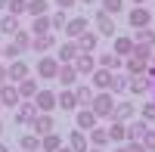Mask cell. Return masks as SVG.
Here are the masks:
<instances>
[{"instance_id":"44dd1931","label":"cell","mask_w":155,"mask_h":152,"mask_svg":"<svg viewBox=\"0 0 155 152\" xmlns=\"http://www.w3.org/2000/svg\"><path fill=\"white\" fill-rule=\"evenodd\" d=\"M134 44H140V47H152V50H155V25L134 28Z\"/></svg>"},{"instance_id":"bcb514c9","label":"cell","mask_w":155,"mask_h":152,"mask_svg":"<svg viewBox=\"0 0 155 152\" xmlns=\"http://www.w3.org/2000/svg\"><path fill=\"white\" fill-rule=\"evenodd\" d=\"M6 81H9V78H6V65H0V87H3Z\"/></svg>"},{"instance_id":"e575fe53","label":"cell","mask_w":155,"mask_h":152,"mask_svg":"<svg viewBox=\"0 0 155 152\" xmlns=\"http://www.w3.org/2000/svg\"><path fill=\"white\" fill-rule=\"evenodd\" d=\"M19 149H22V152H41V137L25 134L22 140H19Z\"/></svg>"},{"instance_id":"7bdbcfd3","label":"cell","mask_w":155,"mask_h":152,"mask_svg":"<svg viewBox=\"0 0 155 152\" xmlns=\"http://www.w3.org/2000/svg\"><path fill=\"white\" fill-rule=\"evenodd\" d=\"M25 9H28V0H9V6H6V12H12V16H22Z\"/></svg>"},{"instance_id":"d6a6232c","label":"cell","mask_w":155,"mask_h":152,"mask_svg":"<svg viewBox=\"0 0 155 152\" xmlns=\"http://www.w3.org/2000/svg\"><path fill=\"white\" fill-rule=\"evenodd\" d=\"M59 146H65V140L53 131V134H47V137H41V152H56Z\"/></svg>"},{"instance_id":"816d5d0a","label":"cell","mask_w":155,"mask_h":152,"mask_svg":"<svg viewBox=\"0 0 155 152\" xmlns=\"http://www.w3.org/2000/svg\"><path fill=\"white\" fill-rule=\"evenodd\" d=\"M87 152H106V149H96V146H90V149H87Z\"/></svg>"},{"instance_id":"d590c367","label":"cell","mask_w":155,"mask_h":152,"mask_svg":"<svg viewBox=\"0 0 155 152\" xmlns=\"http://www.w3.org/2000/svg\"><path fill=\"white\" fill-rule=\"evenodd\" d=\"M25 12H28L31 19H34V16H47V12H50V3H47V0H28V9H25Z\"/></svg>"},{"instance_id":"74e56055","label":"cell","mask_w":155,"mask_h":152,"mask_svg":"<svg viewBox=\"0 0 155 152\" xmlns=\"http://www.w3.org/2000/svg\"><path fill=\"white\" fill-rule=\"evenodd\" d=\"M137 115L143 118L146 124H152V127H155V99H149V103H143V109H140Z\"/></svg>"},{"instance_id":"f546056e","label":"cell","mask_w":155,"mask_h":152,"mask_svg":"<svg viewBox=\"0 0 155 152\" xmlns=\"http://www.w3.org/2000/svg\"><path fill=\"white\" fill-rule=\"evenodd\" d=\"M53 25H50V12L47 16H34L31 19V37H41V34H50Z\"/></svg>"},{"instance_id":"30bf717a","label":"cell","mask_w":155,"mask_h":152,"mask_svg":"<svg viewBox=\"0 0 155 152\" xmlns=\"http://www.w3.org/2000/svg\"><path fill=\"white\" fill-rule=\"evenodd\" d=\"M22 103V96H19V87L16 84H3V87H0V106H3V109H16Z\"/></svg>"},{"instance_id":"e0dca14e","label":"cell","mask_w":155,"mask_h":152,"mask_svg":"<svg viewBox=\"0 0 155 152\" xmlns=\"http://www.w3.org/2000/svg\"><path fill=\"white\" fill-rule=\"evenodd\" d=\"M71 65L78 68V74H81V78H87V74H93L96 59H93V53H78V59L71 62Z\"/></svg>"},{"instance_id":"c3c4849f","label":"cell","mask_w":155,"mask_h":152,"mask_svg":"<svg viewBox=\"0 0 155 152\" xmlns=\"http://www.w3.org/2000/svg\"><path fill=\"white\" fill-rule=\"evenodd\" d=\"M149 71L155 74V53H152V59H149Z\"/></svg>"},{"instance_id":"cb8c5ba5","label":"cell","mask_w":155,"mask_h":152,"mask_svg":"<svg viewBox=\"0 0 155 152\" xmlns=\"http://www.w3.org/2000/svg\"><path fill=\"white\" fill-rule=\"evenodd\" d=\"M78 47H81V53H93V50L99 47V34L93 28H87L81 37H78Z\"/></svg>"},{"instance_id":"b9f144b4","label":"cell","mask_w":155,"mask_h":152,"mask_svg":"<svg viewBox=\"0 0 155 152\" xmlns=\"http://www.w3.org/2000/svg\"><path fill=\"white\" fill-rule=\"evenodd\" d=\"M0 56H3V59H9V62H12V59H19V56H22V50H19L16 44H12V41H9V44H6L3 50H0Z\"/></svg>"},{"instance_id":"9c48e42d","label":"cell","mask_w":155,"mask_h":152,"mask_svg":"<svg viewBox=\"0 0 155 152\" xmlns=\"http://www.w3.org/2000/svg\"><path fill=\"white\" fill-rule=\"evenodd\" d=\"M115 31H118L115 28V16H109L106 9H99L96 12V34L99 37H115Z\"/></svg>"},{"instance_id":"db71d44e","label":"cell","mask_w":155,"mask_h":152,"mask_svg":"<svg viewBox=\"0 0 155 152\" xmlns=\"http://www.w3.org/2000/svg\"><path fill=\"white\" fill-rule=\"evenodd\" d=\"M134 3H137V6H143V3H146V0H134Z\"/></svg>"},{"instance_id":"5bb4252c","label":"cell","mask_w":155,"mask_h":152,"mask_svg":"<svg viewBox=\"0 0 155 152\" xmlns=\"http://www.w3.org/2000/svg\"><path fill=\"white\" fill-rule=\"evenodd\" d=\"M31 103L37 106V112H53V109H59V106H56V93H53V90H37Z\"/></svg>"},{"instance_id":"836d02e7","label":"cell","mask_w":155,"mask_h":152,"mask_svg":"<svg viewBox=\"0 0 155 152\" xmlns=\"http://www.w3.org/2000/svg\"><path fill=\"white\" fill-rule=\"evenodd\" d=\"M0 31L12 37V34L19 31V16H12V12H3V16H0Z\"/></svg>"},{"instance_id":"3957f363","label":"cell","mask_w":155,"mask_h":152,"mask_svg":"<svg viewBox=\"0 0 155 152\" xmlns=\"http://www.w3.org/2000/svg\"><path fill=\"white\" fill-rule=\"evenodd\" d=\"M137 103H134V99H115V112H112V118H118V121H134L137 118Z\"/></svg>"},{"instance_id":"9f6ffc18","label":"cell","mask_w":155,"mask_h":152,"mask_svg":"<svg viewBox=\"0 0 155 152\" xmlns=\"http://www.w3.org/2000/svg\"><path fill=\"white\" fill-rule=\"evenodd\" d=\"M0 134H3V121H0Z\"/></svg>"},{"instance_id":"f35d334b","label":"cell","mask_w":155,"mask_h":152,"mask_svg":"<svg viewBox=\"0 0 155 152\" xmlns=\"http://www.w3.org/2000/svg\"><path fill=\"white\" fill-rule=\"evenodd\" d=\"M140 143H143L146 152H155V127H146V134L140 137Z\"/></svg>"},{"instance_id":"9a60e30c","label":"cell","mask_w":155,"mask_h":152,"mask_svg":"<svg viewBox=\"0 0 155 152\" xmlns=\"http://www.w3.org/2000/svg\"><path fill=\"white\" fill-rule=\"evenodd\" d=\"M87 28H90V19H84V16H74V19H68V22H65V37L78 41V37H81Z\"/></svg>"},{"instance_id":"83f0119b","label":"cell","mask_w":155,"mask_h":152,"mask_svg":"<svg viewBox=\"0 0 155 152\" xmlns=\"http://www.w3.org/2000/svg\"><path fill=\"white\" fill-rule=\"evenodd\" d=\"M16 87H19V96H22V99H34V93L41 90L37 78H31V74H28V78H22V81H19Z\"/></svg>"},{"instance_id":"91938a15","label":"cell","mask_w":155,"mask_h":152,"mask_svg":"<svg viewBox=\"0 0 155 152\" xmlns=\"http://www.w3.org/2000/svg\"><path fill=\"white\" fill-rule=\"evenodd\" d=\"M152 22H155V19H152Z\"/></svg>"},{"instance_id":"60d3db41","label":"cell","mask_w":155,"mask_h":152,"mask_svg":"<svg viewBox=\"0 0 155 152\" xmlns=\"http://www.w3.org/2000/svg\"><path fill=\"white\" fill-rule=\"evenodd\" d=\"M65 22H68V12L65 9H56L53 16H50V25H53V28H65Z\"/></svg>"},{"instance_id":"11a10c76","label":"cell","mask_w":155,"mask_h":152,"mask_svg":"<svg viewBox=\"0 0 155 152\" xmlns=\"http://www.w3.org/2000/svg\"><path fill=\"white\" fill-rule=\"evenodd\" d=\"M81 3H93V0H81Z\"/></svg>"},{"instance_id":"ba28073f","label":"cell","mask_w":155,"mask_h":152,"mask_svg":"<svg viewBox=\"0 0 155 152\" xmlns=\"http://www.w3.org/2000/svg\"><path fill=\"white\" fill-rule=\"evenodd\" d=\"M56 106L62 112H71V115L81 109L78 106V96H74V87H62V93H56Z\"/></svg>"},{"instance_id":"7402d4cb","label":"cell","mask_w":155,"mask_h":152,"mask_svg":"<svg viewBox=\"0 0 155 152\" xmlns=\"http://www.w3.org/2000/svg\"><path fill=\"white\" fill-rule=\"evenodd\" d=\"M78 53H81V47H78V41H71V37H68V41H65V44L59 47L56 59H59V62H74V59H78Z\"/></svg>"},{"instance_id":"5b68a950","label":"cell","mask_w":155,"mask_h":152,"mask_svg":"<svg viewBox=\"0 0 155 152\" xmlns=\"http://www.w3.org/2000/svg\"><path fill=\"white\" fill-rule=\"evenodd\" d=\"M152 9L143 3V6H134L130 12H127V22H130V28H146V25H152Z\"/></svg>"},{"instance_id":"7a4b0ae2","label":"cell","mask_w":155,"mask_h":152,"mask_svg":"<svg viewBox=\"0 0 155 152\" xmlns=\"http://www.w3.org/2000/svg\"><path fill=\"white\" fill-rule=\"evenodd\" d=\"M155 90V74L146 68L143 74H130V84H127V93L130 96H146Z\"/></svg>"},{"instance_id":"603a6c76","label":"cell","mask_w":155,"mask_h":152,"mask_svg":"<svg viewBox=\"0 0 155 152\" xmlns=\"http://www.w3.org/2000/svg\"><path fill=\"white\" fill-rule=\"evenodd\" d=\"M56 47V37H53V31H50V34H41V37H31V50H34V53H50V50H53Z\"/></svg>"},{"instance_id":"4316f807","label":"cell","mask_w":155,"mask_h":152,"mask_svg":"<svg viewBox=\"0 0 155 152\" xmlns=\"http://www.w3.org/2000/svg\"><path fill=\"white\" fill-rule=\"evenodd\" d=\"M87 140H90V146H96V149H106V146L112 143V140H109V131L99 127V124H96L93 131H87Z\"/></svg>"},{"instance_id":"6da1fadb","label":"cell","mask_w":155,"mask_h":152,"mask_svg":"<svg viewBox=\"0 0 155 152\" xmlns=\"http://www.w3.org/2000/svg\"><path fill=\"white\" fill-rule=\"evenodd\" d=\"M115 93L109 90H96L93 93V103H90V109H93V115L96 118H112V112H115Z\"/></svg>"},{"instance_id":"ee69618b","label":"cell","mask_w":155,"mask_h":152,"mask_svg":"<svg viewBox=\"0 0 155 152\" xmlns=\"http://www.w3.org/2000/svg\"><path fill=\"white\" fill-rule=\"evenodd\" d=\"M74 3H78V0H56V9H65V12H68Z\"/></svg>"},{"instance_id":"4dcf8cb0","label":"cell","mask_w":155,"mask_h":152,"mask_svg":"<svg viewBox=\"0 0 155 152\" xmlns=\"http://www.w3.org/2000/svg\"><path fill=\"white\" fill-rule=\"evenodd\" d=\"M146 68H149V62H146V59H140V56H134V53L124 59V71H127V74H143Z\"/></svg>"},{"instance_id":"2e32d148","label":"cell","mask_w":155,"mask_h":152,"mask_svg":"<svg viewBox=\"0 0 155 152\" xmlns=\"http://www.w3.org/2000/svg\"><path fill=\"white\" fill-rule=\"evenodd\" d=\"M127 84H130V74L127 71H112V84H109V93H115V96H124L127 93Z\"/></svg>"},{"instance_id":"680465c9","label":"cell","mask_w":155,"mask_h":152,"mask_svg":"<svg viewBox=\"0 0 155 152\" xmlns=\"http://www.w3.org/2000/svg\"><path fill=\"white\" fill-rule=\"evenodd\" d=\"M0 50H3V47H0Z\"/></svg>"},{"instance_id":"94428289","label":"cell","mask_w":155,"mask_h":152,"mask_svg":"<svg viewBox=\"0 0 155 152\" xmlns=\"http://www.w3.org/2000/svg\"><path fill=\"white\" fill-rule=\"evenodd\" d=\"M152 93H155V90H152Z\"/></svg>"},{"instance_id":"ffe728a7","label":"cell","mask_w":155,"mask_h":152,"mask_svg":"<svg viewBox=\"0 0 155 152\" xmlns=\"http://www.w3.org/2000/svg\"><path fill=\"white\" fill-rule=\"evenodd\" d=\"M134 47H137V44H134V37H130V34H121V37L115 34V47H112V53H118L121 59H127V56L134 53Z\"/></svg>"},{"instance_id":"8fae6325","label":"cell","mask_w":155,"mask_h":152,"mask_svg":"<svg viewBox=\"0 0 155 152\" xmlns=\"http://www.w3.org/2000/svg\"><path fill=\"white\" fill-rule=\"evenodd\" d=\"M37 118V106L31 103V99H22V103L16 106V124H31Z\"/></svg>"},{"instance_id":"d6986e66","label":"cell","mask_w":155,"mask_h":152,"mask_svg":"<svg viewBox=\"0 0 155 152\" xmlns=\"http://www.w3.org/2000/svg\"><path fill=\"white\" fill-rule=\"evenodd\" d=\"M65 146H68V149H74V152H87V149H90V140H87V131H78V127H74V131L68 134Z\"/></svg>"},{"instance_id":"d4e9b609","label":"cell","mask_w":155,"mask_h":152,"mask_svg":"<svg viewBox=\"0 0 155 152\" xmlns=\"http://www.w3.org/2000/svg\"><path fill=\"white\" fill-rule=\"evenodd\" d=\"M96 65H99V68H109V71H118V68H124V59H121L118 53H99Z\"/></svg>"},{"instance_id":"ab89813d","label":"cell","mask_w":155,"mask_h":152,"mask_svg":"<svg viewBox=\"0 0 155 152\" xmlns=\"http://www.w3.org/2000/svg\"><path fill=\"white\" fill-rule=\"evenodd\" d=\"M102 9H106L109 16H118V12L124 9V0H102Z\"/></svg>"},{"instance_id":"f5cc1de1","label":"cell","mask_w":155,"mask_h":152,"mask_svg":"<svg viewBox=\"0 0 155 152\" xmlns=\"http://www.w3.org/2000/svg\"><path fill=\"white\" fill-rule=\"evenodd\" d=\"M115 152H127V146H118V149H115Z\"/></svg>"},{"instance_id":"4fadbf2b","label":"cell","mask_w":155,"mask_h":152,"mask_svg":"<svg viewBox=\"0 0 155 152\" xmlns=\"http://www.w3.org/2000/svg\"><path fill=\"white\" fill-rule=\"evenodd\" d=\"M74 124H78V131H93L96 124H99V118L93 115V109L87 106V109H78L74 112Z\"/></svg>"},{"instance_id":"7c38bea8","label":"cell","mask_w":155,"mask_h":152,"mask_svg":"<svg viewBox=\"0 0 155 152\" xmlns=\"http://www.w3.org/2000/svg\"><path fill=\"white\" fill-rule=\"evenodd\" d=\"M31 74V68H28V62H22V59H12L9 65H6V78H9V84H19L22 78H28Z\"/></svg>"},{"instance_id":"f1b7e54d","label":"cell","mask_w":155,"mask_h":152,"mask_svg":"<svg viewBox=\"0 0 155 152\" xmlns=\"http://www.w3.org/2000/svg\"><path fill=\"white\" fill-rule=\"evenodd\" d=\"M93 87H90V84H81V81H78L74 84V96H78V106H81V109H87L90 103H93Z\"/></svg>"},{"instance_id":"f907efd6","label":"cell","mask_w":155,"mask_h":152,"mask_svg":"<svg viewBox=\"0 0 155 152\" xmlns=\"http://www.w3.org/2000/svg\"><path fill=\"white\" fill-rule=\"evenodd\" d=\"M56 152H74V149H68V146H59V149H56Z\"/></svg>"},{"instance_id":"8d00e7d4","label":"cell","mask_w":155,"mask_h":152,"mask_svg":"<svg viewBox=\"0 0 155 152\" xmlns=\"http://www.w3.org/2000/svg\"><path fill=\"white\" fill-rule=\"evenodd\" d=\"M12 44H16L19 50H22V53H25V50H31V31H16V34H12Z\"/></svg>"},{"instance_id":"6f0895ef","label":"cell","mask_w":155,"mask_h":152,"mask_svg":"<svg viewBox=\"0 0 155 152\" xmlns=\"http://www.w3.org/2000/svg\"><path fill=\"white\" fill-rule=\"evenodd\" d=\"M0 109H3V106H0Z\"/></svg>"},{"instance_id":"277c9868","label":"cell","mask_w":155,"mask_h":152,"mask_svg":"<svg viewBox=\"0 0 155 152\" xmlns=\"http://www.w3.org/2000/svg\"><path fill=\"white\" fill-rule=\"evenodd\" d=\"M56 131V121L50 112H37V118L31 121V134L34 137H47V134H53Z\"/></svg>"},{"instance_id":"f6af8a7d","label":"cell","mask_w":155,"mask_h":152,"mask_svg":"<svg viewBox=\"0 0 155 152\" xmlns=\"http://www.w3.org/2000/svg\"><path fill=\"white\" fill-rule=\"evenodd\" d=\"M124 146H127V152H146V149H143V143H130V140H127Z\"/></svg>"},{"instance_id":"484cf974","label":"cell","mask_w":155,"mask_h":152,"mask_svg":"<svg viewBox=\"0 0 155 152\" xmlns=\"http://www.w3.org/2000/svg\"><path fill=\"white\" fill-rule=\"evenodd\" d=\"M109 140L112 143H124L127 140V121H118V118H112V124H109Z\"/></svg>"},{"instance_id":"7dc6e473","label":"cell","mask_w":155,"mask_h":152,"mask_svg":"<svg viewBox=\"0 0 155 152\" xmlns=\"http://www.w3.org/2000/svg\"><path fill=\"white\" fill-rule=\"evenodd\" d=\"M6 6H9V0H0V16L6 12Z\"/></svg>"},{"instance_id":"8992f818","label":"cell","mask_w":155,"mask_h":152,"mask_svg":"<svg viewBox=\"0 0 155 152\" xmlns=\"http://www.w3.org/2000/svg\"><path fill=\"white\" fill-rule=\"evenodd\" d=\"M56 71H59V59H56V56H50V53H44L41 62H37V78L53 81V78H56Z\"/></svg>"},{"instance_id":"681fc988","label":"cell","mask_w":155,"mask_h":152,"mask_svg":"<svg viewBox=\"0 0 155 152\" xmlns=\"http://www.w3.org/2000/svg\"><path fill=\"white\" fill-rule=\"evenodd\" d=\"M0 152H12V149H9V146H6V143H0Z\"/></svg>"},{"instance_id":"1f68e13d","label":"cell","mask_w":155,"mask_h":152,"mask_svg":"<svg viewBox=\"0 0 155 152\" xmlns=\"http://www.w3.org/2000/svg\"><path fill=\"white\" fill-rule=\"evenodd\" d=\"M146 127H149V124H146L143 118H137V121H127V140H130V143H140V137L146 134Z\"/></svg>"},{"instance_id":"52a82bcc","label":"cell","mask_w":155,"mask_h":152,"mask_svg":"<svg viewBox=\"0 0 155 152\" xmlns=\"http://www.w3.org/2000/svg\"><path fill=\"white\" fill-rule=\"evenodd\" d=\"M56 81L62 87H74L78 81H81V74H78V68L71 65V62H59V71H56Z\"/></svg>"},{"instance_id":"ac0fdd59","label":"cell","mask_w":155,"mask_h":152,"mask_svg":"<svg viewBox=\"0 0 155 152\" xmlns=\"http://www.w3.org/2000/svg\"><path fill=\"white\" fill-rule=\"evenodd\" d=\"M109 84H112V71L96 65L93 74H90V87H93V90H109Z\"/></svg>"}]
</instances>
